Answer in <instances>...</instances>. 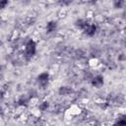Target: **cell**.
Masks as SVG:
<instances>
[{
    "label": "cell",
    "mask_w": 126,
    "mask_h": 126,
    "mask_svg": "<svg viewBox=\"0 0 126 126\" xmlns=\"http://www.w3.org/2000/svg\"><path fill=\"white\" fill-rule=\"evenodd\" d=\"M36 53V42L32 38H29L25 42L24 46V57L27 60L32 58Z\"/></svg>",
    "instance_id": "1"
},
{
    "label": "cell",
    "mask_w": 126,
    "mask_h": 126,
    "mask_svg": "<svg viewBox=\"0 0 126 126\" xmlns=\"http://www.w3.org/2000/svg\"><path fill=\"white\" fill-rule=\"evenodd\" d=\"M50 80V75L48 72H42L36 76V82L41 88H45Z\"/></svg>",
    "instance_id": "2"
},
{
    "label": "cell",
    "mask_w": 126,
    "mask_h": 126,
    "mask_svg": "<svg viewBox=\"0 0 126 126\" xmlns=\"http://www.w3.org/2000/svg\"><path fill=\"white\" fill-rule=\"evenodd\" d=\"M96 32H97V27H96V25H95L94 23L89 22V24H88V25L86 26V28L84 29L83 33H84L85 35L89 36V37H92V36H94V35L96 33Z\"/></svg>",
    "instance_id": "3"
},
{
    "label": "cell",
    "mask_w": 126,
    "mask_h": 126,
    "mask_svg": "<svg viewBox=\"0 0 126 126\" xmlns=\"http://www.w3.org/2000/svg\"><path fill=\"white\" fill-rule=\"evenodd\" d=\"M104 84V78L102 75H95L91 79V85L96 89H99Z\"/></svg>",
    "instance_id": "4"
},
{
    "label": "cell",
    "mask_w": 126,
    "mask_h": 126,
    "mask_svg": "<svg viewBox=\"0 0 126 126\" xmlns=\"http://www.w3.org/2000/svg\"><path fill=\"white\" fill-rule=\"evenodd\" d=\"M58 28V24L56 21H49L46 23V26H45V31L47 33H52L54 32H56Z\"/></svg>",
    "instance_id": "5"
},
{
    "label": "cell",
    "mask_w": 126,
    "mask_h": 126,
    "mask_svg": "<svg viewBox=\"0 0 126 126\" xmlns=\"http://www.w3.org/2000/svg\"><path fill=\"white\" fill-rule=\"evenodd\" d=\"M89 22L90 21H88V20H86V19H77L76 21H75V23H74V25H75V27L78 29V30H81L82 32L84 31V29L86 28V26L89 24Z\"/></svg>",
    "instance_id": "6"
},
{
    "label": "cell",
    "mask_w": 126,
    "mask_h": 126,
    "mask_svg": "<svg viewBox=\"0 0 126 126\" xmlns=\"http://www.w3.org/2000/svg\"><path fill=\"white\" fill-rule=\"evenodd\" d=\"M73 93V90L70 88V87H68V86H61L59 89H58V94L59 95H62V96H64V95H69V94H71Z\"/></svg>",
    "instance_id": "7"
},
{
    "label": "cell",
    "mask_w": 126,
    "mask_h": 126,
    "mask_svg": "<svg viewBox=\"0 0 126 126\" xmlns=\"http://www.w3.org/2000/svg\"><path fill=\"white\" fill-rule=\"evenodd\" d=\"M29 102H30V98L28 95H25V94L21 95L17 100V103L20 106H27L29 104Z\"/></svg>",
    "instance_id": "8"
},
{
    "label": "cell",
    "mask_w": 126,
    "mask_h": 126,
    "mask_svg": "<svg viewBox=\"0 0 126 126\" xmlns=\"http://www.w3.org/2000/svg\"><path fill=\"white\" fill-rule=\"evenodd\" d=\"M112 126H126V115L120 116L113 124Z\"/></svg>",
    "instance_id": "9"
},
{
    "label": "cell",
    "mask_w": 126,
    "mask_h": 126,
    "mask_svg": "<svg viewBox=\"0 0 126 126\" xmlns=\"http://www.w3.org/2000/svg\"><path fill=\"white\" fill-rule=\"evenodd\" d=\"M49 106H50V103H49V101L48 100H43V101H41L39 104H38V110H40V111H46L48 108H49Z\"/></svg>",
    "instance_id": "10"
},
{
    "label": "cell",
    "mask_w": 126,
    "mask_h": 126,
    "mask_svg": "<svg viewBox=\"0 0 126 126\" xmlns=\"http://www.w3.org/2000/svg\"><path fill=\"white\" fill-rule=\"evenodd\" d=\"M124 4H125V2L122 1V0H115V1H113V3H112L113 7L116 8V9H121V8H123Z\"/></svg>",
    "instance_id": "11"
},
{
    "label": "cell",
    "mask_w": 126,
    "mask_h": 126,
    "mask_svg": "<svg viewBox=\"0 0 126 126\" xmlns=\"http://www.w3.org/2000/svg\"><path fill=\"white\" fill-rule=\"evenodd\" d=\"M8 4H9L8 1H1V2H0V8L3 9V8H5V6L8 5Z\"/></svg>",
    "instance_id": "12"
},
{
    "label": "cell",
    "mask_w": 126,
    "mask_h": 126,
    "mask_svg": "<svg viewBox=\"0 0 126 126\" xmlns=\"http://www.w3.org/2000/svg\"><path fill=\"white\" fill-rule=\"evenodd\" d=\"M72 2H70V1H68V2H66V1H63V2H59V4H61V5H68V4H71Z\"/></svg>",
    "instance_id": "13"
},
{
    "label": "cell",
    "mask_w": 126,
    "mask_h": 126,
    "mask_svg": "<svg viewBox=\"0 0 126 126\" xmlns=\"http://www.w3.org/2000/svg\"><path fill=\"white\" fill-rule=\"evenodd\" d=\"M125 46H126V40H125Z\"/></svg>",
    "instance_id": "14"
}]
</instances>
